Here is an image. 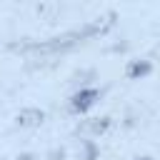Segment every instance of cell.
<instances>
[{"instance_id": "1", "label": "cell", "mask_w": 160, "mask_h": 160, "mask_svg": "<svg viewBox=\"0 0 160 160\" xmlns=\"http://www.w3.org/2000/svg\"><path fill=\"white\" fill-rule=\"evenodd\" d=\"M98 98H100V90L98 88H82V90H78L70 98V110L72 112H88L98 102Z\"/></svg>"}, {"instance_id": "2", "label": "cell", "mask_w": 160, "mask_h": 160, "mask_svg": "<svg viewBox=\"0 0 160 160\" xmlns=\"http://www.w3.org/2000/svg\"><path fill=\"white\" fill-rule=\"evenodd\" d=\"M42 118H45V112H42L40 108H25V110L18 112V125H22V128H35V125L42 122Z\"/></svg>"}, {"instance_id": "3", "label": "cell", "mask_w": 160, "mask_h": 160, "mask_svg": "<svg viewBox=\"0 0 160 160\" xmlns=\"http://www.w3.org/2000/svg\"><path fill=\"white\" fill-rule=\"evenodd\" d=\"M150 70H152V65H150L148 60H132V62L128 65V78H130V80H140V78L150 75Z\"/></svg>"}, {"instance_id": "4", "label": "cell", "mask_w": 160, "mask_h": 160, "mask_svg": "<svg viewBox=\"0 0 160 160\" xmlns=\"http://www.w3.org/2000/svg\"><path fill=\"white\" fill-rule=\"evenodd\" d=\"M108 128H110V118H100V122H92V125H90L92 132H105Z\"/></svg>"}, {"instance_id": "5", "label": "cell", "mask_w": 160, "mask_h": 160, "mask_svg": "<svg viewBox=\"0 0 160 160\" xmlns=\"http://www.w3.org/2000/svg\"><path fill=\"white\" fill-rule=\"evenodd\" d=\"M98 155V150H95V145L92 142H85V160H92Z\"/></svg>"}, {"instance_id": "6", "label": "cell", "mask_w": 160, "mask_h": 160, "mask_svg": "<svg viewBox=\"0 0 160 160\" xmlns=\"http://www.w3.org/2000/svg\"><path fill=\"white\" fill-rule=\"evenodd\" d=\"M50 158H52V160H62V150H60V152H58V150H52V152H50Z\"/></svg>"}, {"instance_id": "7", "label": "cell", "mask_w": 160, "mask_h": 160, "mask_svg": "<svg viewBox=\"0 0 160 160\" xmlns=\"http://www.w3.org/2000/svg\"><path fill=\"white\" fill-rule=\"evenodd\" d=\"M18 160H35V155H30V152H22V155H18Z\"/></svg>"}, {"instance_id": "8", "label": "cell", "mask_w": 160, "mask_h": 160, "mask_svg": "<svg viewBox=\"0 0 160 160\" xmlns=\"http://www.w3.org/2000/svg\"><path fill=\"white\" fill-rule=\"evenodd\" d=\"M138 160H152V158H138Z\"/></svg>"}]
</instances>
